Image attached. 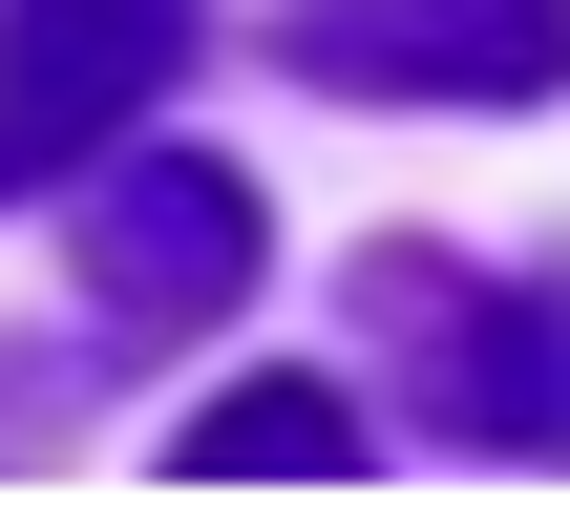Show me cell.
I'll return each mask as SVG.
<instances>
[{"label":"cell","mask_w":570,"mask_h":527,"mask_svg":"<svg viewBox=\"0 0 570 527\" xmlns=\"http://www.w3.org/2000/svg\"><path fill=\"white\" fill-rule=\"evenodd\" d=\"M190 42H212V0H0V211L85 190L190 84Z\"/></svg>","instance_id":"cell-1"},{"label":"cell","mask_w":570,"mask_h":527,"mask_svg":"<svg viewBox=\"0 0 570 527\" xmlns=\"http://www.w3.org/2000/svg\"><path fill=\"white\" fill-rule=\"evenodd\" d=\"M360 317L423 359V401L508 465H570V275H444V253H360Z\"/></svg>","instance_id":"cell-2"},{"label":"cell","mask_w":570,"mask_h":527,"mask_svg":"<svg viewBox=\"0 0 570 527\" xmlns=\"http://www.w3.org/2000/svg\"><path fill=\"white\" fill-rule=\"evenodd\" d=\"M63 232H85V296H106L127 338H190V317H233V296H254V253H275L254 169H212V148H106Z\"/></svg>","instance_id":"cell-3"},{"label":"cell","mask_w":570,"mask_h":527,"mask_svg":"<svg viewBox=\"0 0 570 527\" xmlns=\"http://www.w3.org/2000/svg\"><path fill=\"white\" fill-rule=\"evenodd\" d=\"M275 42L338 106H550L570 84V0H296Z\"/></svg>","instance_id":"cell-4"},{"label":"cell","mask_w":570,"mask_h":527,"mask_svg":"<svg viewBox=\"0 0 570 527\" xmlns=\"http://www.w3.org/2000/svg\"><path fill=\"white\" fill-rule=\"evenodd\" d=\"M169 465H190V486H338V465H360V422H338L317 380H233V401H190V422H169Z\"/></svg>","instance_id":"cell-5"}]
</instances>
